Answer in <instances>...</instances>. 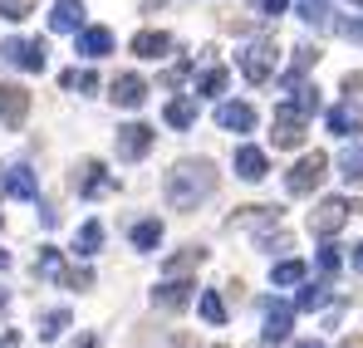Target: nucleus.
Returning <instances> with one entry per match:
<instances>
[{"label":"nucleus","mask_w":363,"mask_h":348,"mask_svg":"<svg viewBox=\"0 0 363 348\" xmlns=\"http://www.w3.org/2000/svg\"><path fill=\"white\" fill-rule=\"evenodd\" d=\"M339 176H344L349 186H359V181H363V142H359V137H349V147L339 152Z\"/></svg>","instance_id":"b1692460"},{"label":"nucleus","mask_w":363,"mask_h":348,"mask_svg":"<svg viewBox=\"0 0 363 348\" xmlns=\"http://www.w3.org/2000/svg\"><path fill=\"white\" fill-rule=\"evenodd\" d=\"M0 64H15V69H25V74H45L50 45H45V40H0Z\"/></svg>","instance_id":"39448f33"},{"label":"nucleus","mask_w":363,"mask_h":348,"mask_svg":"<svg viewBox=\"0 0 363 348\" xmlns=\"http://www.w3.org/2000/svg\"><path fill=\"white\" fill-rule=\"evenodd\" d=\"M60 84H64V94H79V99H84V94L99 89V74H94V69H64Z\"/></svg>","instance_id":"c85d7f7f"},{"label":"nucleus","mask_w":363,"mask_h":348,"mask_svg":"<svg viewBox=\"0 0 363 348\" xmlns=\"http://www.w3.org/2000/svg\"><path fill=\"white\" fill-rule=\"evenodd\" d=\"M84 0H55V10H50V30L55 35H74L79 25H84Z\"/></svg>","instance_id":"dca6fc26"},{"label":"nucleus","mask_w":363,"mask_h":348,"mask_svg":"<svg viewBox=\"0 0 363 348\" xmlns=\"http://www.w3.org/2000/svg\"><path fill=\"white\" fill-rule=\"evenodd\" d=\"M69 324H74V319H69V309H45L35 329H40V339H60V334L69 329Z\"/></svg>","instance_id":"473e14b6"},{"label":"nucleus","mask_w":363,"mask_h":348,"mask_svg":"<svg viewBox=\"0 0 363 348\" xmlns=\"http://www.w3.org/2000/svg\"><path fill=\"white\" fill-rule=\"evenodd\" d=\"M349 5H363V0H349Z\"/></svg>","instance_id":"864d4df0"},{"label":"nucleus","mask_w":363,"mask_h":348,"mask_svg":"<svg viewBox=\"0 0 363 348\" xmlns=\"http://www.w3.org/2000/svg\"><path fill=\"white\" fill-rule=\"evenodd\" d=\"M74 50L84 59L113 55V30H104V25H79V30H74Z\"/></svg>","instance_id":"f8f14e48"},{"label":"nucleus","mask_w":363,"mask_h":348,"mask_svg":"<svg viewBox=\"0 0 363 348\" xmlns=\"http://www.w3.org/2000/svg\"><path fill=\"white\" fill-rule=\"evenodd\" d=\"M0 186H5V196H20V201H35V196H40V176L30 172L25 162L5 167V172H0Z\"/></svg>","instance_id":"ddd939ff"},{"label":"nucleus","mask_w":363,"mask_h":348,"mask_svg":"<svg viewBox=\"0 0 363 348\" xmlns=\"http://www.w3.org/2000/svg\"><path fill=\"white\" fill-rule=\"evenodd\" d=\"M25 118H30V89L0 84V128H25Z\"/></svg>","instance_id":"1a4fd4ad"},{"label":"nucleus","mask_w":363,"mask_h":348,"mask_svg":"<svg viewBox=\"0 0 363 348\" xmlns=\"http://www.w3.org/2000/svg\"><path fill=\"white\" fill-rule=\"evenodd\" d=\"M265 226H280V206H241L226 231H265Z\"/></svg>","instance_id":"4468645a"},{"label":"nucleus","mask_w":363,"mask_h":348,"mask_svg":"<svg viewBox=\"0 0 363 348\" xmlns=\"http://www.w3.org/2000/svg\"><path fill=\"white\" fill-rule=\"evenodd\" d=\"M60 285H69V290H94V270L89 265H74V270H64Z\"/></svg>","instance_id":"e433bc0d"},{"label":"nucleus","mask_w":363,"mask_h":348,"mask_svg":"<svg viewBox=\"0 0 363 348\" xmlns=\"http://www.w3.org/2000/svg\"><path fill=\"white\" fill-rule=\"evenodd\" d=\"M35 201H40V196H35ZM40 221H45V226H50V231H55V226H60V211H55V206H50V201H40Z\"/></svg>","instance_id":"a19ab883"},{"label":"nucleus","mask_w":363,"mask_h":348,"mask_svg":"<svg viewBox=\"0 0 363 348\" xmlns=\"http://www.w3.org/2000/svg\"><path fill=\"white\" fill-rule=\"evenodd\" d=\"M344 348H363V344H359V339H349V344H344Z\"/></svg>","instance_id":"3c124183"},{"label":"nucleus","mask_w":363,"mask_h":348,"mask_svg":"<svg viewBox=\"0 0 363 348\" xmlns=\"http://www.w3.org/2000/svg\"><path fill=\"white\" fill-rule=\"evenodd\" d=\"M152 142H157V133H152L147 123H123L118 133H113V152H118V162H143V157L152 152Z\"/></svg>","instance_id":"0eeeda50"},{"label":"nucleus","mask_w":363,"mask_h":348,"mask_svg":"<svg viewBox=\"0 0 363 348\" xmlns=\"http://www.w3.org/2000/svg\"><path fill=\"white\" fill-rule=\"evenodd\" d=\"M191 299H196V314H201L211 329H221V324H226V299H221L216 290H201V294H191Z\"/></svg>","instance_id":"393cba45"},{"label":"nucleus","mask_w":363,"mask_h":348,"mask_svg":"<svg viewBox=\"0 0 363 348\" xmlns=\"http://www.w3.org/2000/svg\"><path fill=\"white\" fill-rule=\"evenodd\" d=\"M324 176H329V157H324V152H304L300 162L285 172V191H290V196H309Z\"/></svg>","instance_id":"423d86ee"},{"label":"nucleus","mask_w":363,"mask_h":348,"mask_svg":"<svg viewBox=\"0 0 363 348\" xmlns=\"http://www.w3.org/2000/svg\"><path fill=\"white\" fill-rule=\"evenodd\" d=\"M172 50V35H162V30H143V35H133V55L138 59H162Z\"/></svg>","instance_id":"aec40b11"},{"label":"nucleus","mask_w":363,"mask_h":348,"mask_svg":"<svg viewBox=\"0 0 363 348\" xmlns=\"http://www.w3.org/2000/svg\"><path fill=\"white\" fill-rule=\"evenodd\" d=\"M147 94H152V89H147V79H143V74H118V79L108 84V99H113L118 108H143V103H147Z\"/></svg>","instance_id":"9d476101"},{"label":"nucleus","mask_w":363,"mask_h":348,"mask_svg":"<svg viewBox=\"0 0 363 348\" xmlns=\"http://www.w3.org/2000/svg\"><path fill=\"white\" fill-rule=\"evenodd\" d=\"M255 10H260L265 20H280V15L290 10V0H255Z\"/></svg>","instance_id":"ea45409f"},{"label":"nucleus","mask_w":363,"mask_h":348,"mask_svg":"<svg viewBox=\"0 0 363 348\" xmlns=\"http://www.w3.org/2000/svg\"><path fill=\"white\" fill-rule=\"evenodd\" d=\"M329 133L344 137V142L359 137V133H363V113H354V108H329Z\"/></svg>","instance_id":"a878e982"},{"label":"nucleus","mask_w":363,"mask_h":348,"mask_svg":"<svg viewBox=\"0 0 363 348\" xmlns=\"http://www.w3.org/2000/svg\"><path fill=\"white\" fill-rule=\"evenodd\" d=\"M99 245H104V221H84L79 235H74V255H79V260H94Z\"/></svg>","instance_id":"5701e85b"},{"label":"nucleus","mask_w":363,"mask_h":348,"mask_svg":"<svg viewBox=\"0 0 363 348\" xmlns=\"http://www.w3.org/2000/svg\"><path fill=\"white\" fill-rule=\"evenodd\" d=\"M290 329H295V309L270 299V304H265V329H260L265 348H270V344H290Z\"/></svg>","instance_id":"9b49d317"},{"label":"nucleus","mask_w":363,"mask_h":348,"mask_svg":"<svg viewBox=\"0 0 363 348\" xmlns=\"http://www.w3.org/2000/svg\"><path fill=\"white\" fill-rule=\"evenodd\" d=\"M35 280H50V285L64 280V250L60 245H40V255H35Z\"/></svg>","instance_id":"6ab92c4d"},{"label":"nucleus","mask_w":363,"mask_h":348,"mask_svg":"<svg viewBox=\"0 0 363 348\" xmlns=\"http://www.w3.org/2000/svg\"><path fill=\"white\" fill-rule=\"evenodd\" d=\"M236 64H241V74L250 84H265L275 74V64H280V50H275V40H250V45H241Z\"/></svg>","instance_id":"20e7f679"},{"label":"nucleus","mask_w":363,"mask_h":348,"mask_svg":"<svg viewBox=\"0 0 363 348\" xmlns=\"http://www.w3.org/2000/svg\"><path fill=\"white\" fill-rule=\"evenodd\" d=\"M295 15H300L304 25H314V30H334V5L329 0H300Z\"/></svg>","instance_id":"412c9836"},{"label":"nucleus","mask_w":363,"mask_h":348,"mask_svg":"<svg viewBox=\"0 0 363 348\" xmlns=\"http://www.w3.org/2000/svg\"><path fill=\"white\" fill-rule=\"evenodd\" d=\"M236 176L241 181H265L270 176V157L260 147H236Z\"/></svg>","instance_id":"f3484780"},{"label":"nucleus","mask_w":363,"mask_h":348,"mask_svg":"<svg viewBox=\"0 0 363 348\" xmlns=\"http://www.w3.org/2000/svg\"><path fill=\"white\" fill-rule=\"evenodd\" d=\"M255 250H265V255H285V250H290V235L280 231V226H275V231L265 226V231L255 235Z\"/></svg>","instance_id":"f704fd0d"},{"label":"nucleus","mask_w":363,"mask_h":348,"mask_svg":"<svg viewBox=\"0 0 363 348\" xmlns=\"http://www.w3.org/2000/svg\"><path fill=\"white\" fill-rule=\"evenodd\" d=\"M167 128H191V123H196V94H182V99H172V103H167Z\"/></svg>","instance_id":"bb28decb"},{"label":"nucleus","mask_w":363,"mask_h":348,"mask_svg":"<svg viewBox=\"0 0 363 348\" xmlns=\"http://www.w3.org/2000/svg\"><path fill=\"white\" fill-rule=\"evenodd\" d=\"M69 191L84 196V201H89V196H108V191H118V176L108 172L99 157H84V162L74 167V176H69Z\"/></svg>","instance_id":"f03ea898"},{"label":"nucleus","mask_w":363,"mask_h":348,"mask_svg":"<svg viewBox=\"0 0 363 348\" xmlns=\"http://www.w3.org/2000/svg\"><path fill=\"white\" fill-rule=\"evenodd\" d=\"M349 265H354V270H359V275H363V240H359V245H354V255H349Z\"/></svg>","instance_id":"c03bdc74"},{"label":"nucleus","mask_w":363,"mask_h":348,"mask_svg":"<svg viewBox=\"0 0 363 348\" xmlns=\"http://www.w3.org/2000/svg\"><path fill=\"white\" fill-rule=\"evenodd\" d=\"M314 265H319V275H324V280H334V275L344 270V255H339V245H329V240H324V245H319V255H314Z\"/></svg>","instance_id":"72a5a7b5"},{"label":"nucleus","mask_w":363,"mask_h":348,"mask_svg":"<svg viewBox=\"0 0 363 348\" xmlns=\"http://www.w3.org/2000/svg\"><path fill=\"white\" fill-rule=\"evenodd\" d=\"M304 275H309V270H304V260H290V255H285V260H275V270H270V285L290 290V285H300Z\"/></svg>","instance_id":"c756f323"},{"label":"nucleus","mask_w":363,"mask_h":348,"mask_svg":"<svg viewBox=\"0 0 363 348\" xmlns=\"http://www.w3.org/2000/svg\"><path fill=\"white\" fill-rule=\"evenodd\" d=\"M349 216H354V201H349V196H324V201L309 211V235L329 240V235H339L349 226Z\"/></svg>","instance_id":"7ed1b4c3"},{"label":"nucleus","mask_w":363,"mask_h":348,"mask_svg":"<svg viewBox=\"0 0 363 348\" xmlns=\"http://www.w3.org/2000/svg\"><path fill=\"white\" fill-rule=\"evenodd\" d=\"M133 245H138V250H157V245H162V221H157V216L138 221V226H133Z\"/></svg>","instance_id":"7c9ffc66"},{"label":"nucleus","mask_w":363,"mask_h":348,"mask_svg":"<svg viewBox=\"0 0 363 348\" xmlns=\"http://www.w3.org/2000/svg\"><path fill=\"white\" fill-rule=\"evenodd\" d=\"M191 294H196V285H191L186 275H162V285L152 290V309L177 314V309H186V304H191Z\"/></svg>","instance_id":"6e6552de"},{"label":"nucleus","mask_w":363,"mask_h":348,"mask_svg":"<svg viewBox=\"0 0 363 348\" xmlns=\"http://www.w3.org/2000/svg\"><path fill=\"white\" fill-rule=\"evenodd\" d=\"M344 108L363 113V69L359 74H344Z\"/></svg>","instance_id":"c9c22d12"},{"label":"nucleus","mask_w":363,"mask_h":348,"mask_svg":"<svg viewBox=\"0 0 363 348\" xmlns=\"http://www.w3.org/2000/svg\"><path fill=\"white\" fill-rule=\"evenodd\" d=\"M172 348H191V344H186V339H177V344H172Z\"/></svg>","instance_id":"603ef678"},{"label":"nucleus","mask_w":363,"mask_h":348,"mask_svg":"<svg viewBox=\"0 0 363 348\" xmlns=\"http://www.w3.org/2000/svg\"><path fill=\"white\" fill-rule=\"evenodd\" d=\"M216 181H221V172H216L211 157H182V162H172V172L162 176V196H167L172 211H196L201 201L216 196Z\"/></svg>","instance_id":"f257e3e1"},{"label":"nucleus","mask_w":363,"mask_h":348,"mask_svg":"<svg viewBox=\"0 0 363 348\" xmlns=\"http://www.w3.org/2000/svg\"><path fill=\"white\" fill-rule=\"evenodd\" d=\"M295 348H324V344H314V339H300V344H295Z\"/></svg>","instance_id":"09e8293b"},{"label":"nucleus","mask_w":363,"mask_h":348,"mask_svg":"<svg viewBox=\"0 0 363 348\" xmlns=\"http://www.w3.org/2000/svg\"><path fill=\"white\" fill-rule=\"evenodd\" d=\"M216 128H221V133H250V128H255V108L226 99V103H216Z\"/></svg>","instance_id":"2eb2a0df"},{"label":"nucleus","mask_w":363,"mask_h":348,"mask_svg":"<svg viewBox=\"0 0 363 348\" xmlns=\"http://www.w3.org/2000/svg\"><path fill=\"white\" fill-rule=\"evenodd\" d=\"M5 304H10V294H5V290H0V309H5Z\"/></svg>","instance_id":"8fccbe9b"},{"label":"nucleus","mask_w":363,"mask_h":348,"mask_svg":"<svg viewBox=\"0 0 363 348\" xmlns=\"http://www.w3.org/2000/svg\"><path fill=\"white\" fill-rule=\"evenodd\" d=\"M157 5H167V0H143V15H152Z\"/></svg>","instance_id":"49530a36"},{"label":"nucleus","mask_w":363,"mask_h":348,"mask_svg":"<svg viewBox=\"0 0 363 348\" xmlns=\"http://www.w3.org/2000/svg\"><path fill=\"white\" fill-rule=\"evenodd\" d=\"M0 270H10V250H0Z\"/></svg>","instance_id":"de8ad7c7"},{"label":"nucleus","mask_w":363,"mask_h":348,"mask_svg":"<svg viewBox=\"0 0 363 348\" xmlns=\"http://www.w3.org/2000/svg\"><path fill=\"white\" fill-rule=\"evenodd\" d=\"M94 344H99L94 334H84V339H74V348H94Z\"/></svg>","instance_id":"a18cd8bd"},{"label":"nucleus","mask_w":363,"mask_h":348,"mask_svg":"<svg viewBox=\"0 0 363 348\" xmlns=\"http://www.w3.org/2000/svg\"><path fill=\"white\" fill-rule=\"evenodd\" d=\"M206 245H186V250H177V255H167V265H162V275H191V270H201L206 265Z\"/></svg>","instance_id":"a211bd4d"},{"label":"nucleus","mask_w":363,"mask_h":348,"mask_svg":"<svg viewBox=\"0 0 363 348\" xmlns=\"http://www.w3.org/2000/svg\"><path fill=\"white\" fill-rule=\"evenodd\" d=\"M0 348H20V334H15V329H5V334H0Z\"/></svg>","instance_id":"37998d69"},{"label":"nucleus","mask_w":363,"mask_h":348,"mask_svg":"<svg viewBox=\"0 0 363 348\" xmlns=\"http://www.w3.org/2000/svg\"><path fill=\"white\" fill-rule=\"evenodd\" d=\"M344 35H349V40H359V45H363V20H349V25H344Z\"/></svg>","instance_id":"79ce46f5"},{"label":"nucleus","mask_w":363,"mask_h":348,"mask_svg":"<svg viewBox=\"0 0 363 348\" xmlns=\"http://www.w3.org/2000/svg\"><path fill=\"white\" fill-rule=\"evenodd\" d=\"M226 84H231V69L211 64V69L196 79V99H221V94H226Z\"/></svg>","instance_id":"cd10ccee"},{"label":"nucleus","mask_w":363,"mask_h":348,"mask_svg":"<svg viewBox=\"0 0 363 348\" xmlns=\"http://www.w3.org/2000/svg\"><path fill=\"white\" fill-rule=\"evenodd\" d=\"M35 10V0H0V20H25Z\"/></svg>","instance_id":"4c0bfd02"},{"label":"nucleus","mask_w":363,"mask_h":348,"mask_svg":"<svg viewBox=\"0 0 363 348\" xmlns=\"http://www.w3.org/2000/svg\"><path fill=\"white\" fill-rule=\"evenodd\" d=\"M314 64H319V45H300V50H295V69H300V74H309Z\"/></svg>","instance_id":"58836bf2"},{"label":"nucleus","mask_w":363,"mask_h":348,"mask_svg":"<svg viewBox=\"0 0 363 348\" xmlns=\"http://www.w3.org/2000/svg\"><path fill=\"white\" fill-rule=\"evenodd\" d=\"M211 348H226V344H211Z\"/></svg>","instance_id":"5fc2aeb1"},{"label":"nucleus","mask_w":363,"mask_h":348,"mask_svg":"<svg viewBox=\"0 0 363 348\" xmlns=\"http://www.w3.org/2000/svg\"><path fill=\"white\" fill-rule=\"evenodd\" d=\"M275 147H304V123H290V118H275Z\"/></svg>","instance_id":"2f4dec72"},{"label":"nucleus","mask_w":363,"mask_h":348,"mask_svg":"<svg viewBox=\"0 0 363 348\" xmlns=\"http://www.w3.org/2000/svg\"><path fill=\"white\" fill-rule=\"evenodd\" d=\"M300 285H304V280H300ZM329 299H334V294H329V280H309V285L295 294V309H300V314H314V309H324Z\"/></svg>","instance_id":"4be33fe9"}]
</instances>
